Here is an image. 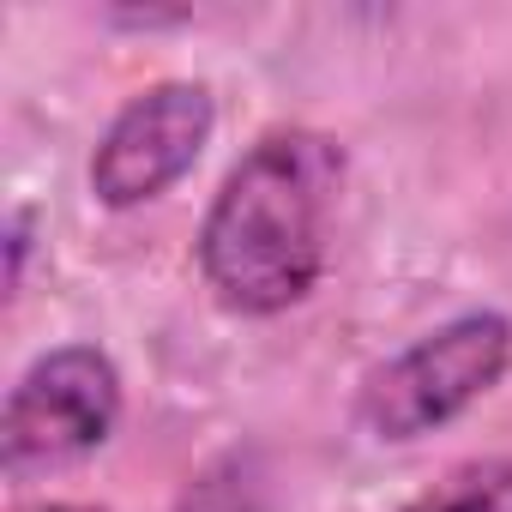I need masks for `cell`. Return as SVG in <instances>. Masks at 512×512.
<instances>
[{
  "label": "cell",
  "mask_w": 512,
  "mask_h": 512,
  "mask_svg": "<svg viewBox=\"0 0 512 512\" xmlns=\"http://www.w3.org/2000/svg\"><path fill=\"white\" fill-rule=\"evenodd\" d=\"M344 151L326 133L278 127L217 187L199 229V272L235 314H284L326 272V217Z\"/></svg>",
  "instance_id": "obj_1"
},
{
  "label": "cell",
  "mask_w": 512,
  "mask_h": 512,
  "mask_svg": "<svg viewBox=\"0 0 512 512\" xmlns=\"http://www.w3.org/2000/svg\"><path fill=\"white\" fill-rule=\"evenodd\" d=\"M25 512H103V506H73V500H49V506H25Z\"/></svg>",
  "instance_id": "obj_7"
},
{
  "label": "cell",
  "mask_w": 512,
  "mask_h": 512,
  "mask_svg": "<svg viewBox=\"0 0 512 512\" xmlns=\"http://www.w3.org/2000/svg\"><path fill=\"white\" fill-rule=\"evenodd\" d=\"M404 512H512V464L470 458V464L446 470L434 488H422Z\"/></svg>",
  "instance_id": "obj_5"
},
{
  "label": "cell",
  "mask_w": 512,
  "mask_h": 512,
  "mask_svg": "<svg viewBox=\"0 0 512 512\" xmlns=\"http://www.w3.org/2000/svg\"><path fill=\"white\" fill-rule=\"evenodd\" d=\"M175 512H266V482H260V470H253V458H223V464H211L187 494H181V506Z\"/></svg>",
  "instance_id": "obj_6"
},
{
  "label": "cell",
  "mask_w": 512,
  "mask_h": 512,
  "mask_svg": "<svg viewBox=\"0 0 512 512\" xmlns=\"http://www.w3.org/2000/svg\"><path fill=\"white\" fill-rule=\"evenodd\" d=\"M121 422V374L103 350L67 344L37 356L13 398L7 422H0V452L7 470H37V464H67L97 452Z\"/></svg>",
  "instance_id": "obj_3"
},
{
  "label": "cell",
  "mask_w": 512,
  "mask_h": 512,
  "mask_svg": "<svg viewBox=\"0 0 512 512\" xmlns=\"http://www.w3.org/2000/svg\"><path fill=\"white\" fill-rule=\"evenodd\" d=\"M506 362H512V320L488 314V308L458 314L362 380L356 422L374 440H398V446L422 440V434L446 428L452 416H464L482 392H494Z\"/></svg>",
  "instance_id": "obj_2"
},
{
  "label": "cell",
  "mask_w": 512,
  "mask_h": 512,
  "mask_svg": "<svg viewBox=\"0 0 512 512\" xmlns=\"http://www.w3.org/2000/svg\"><path fill=\"white\" fill-rule=\"evenodd\" d=\"M217 127V103L205 85L193 79H163L151 91H139L115 121L109 133L97 139V157H91V193L115 211L127 205H145L157 193H169L205 151Z\"/></svg>",
  "instance_id": "obj_4"
}]
</instances>
